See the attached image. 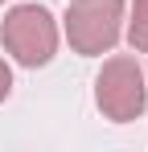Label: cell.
Instances as JSON below:
<instances>
[{
  "mask_svg": "<svg viewBox=\"0 0 148 152\" xmlns=\"http://www.w3.org/2000/svg\"><path fill=\"white\" fill-rule=\"evenodd\" d=\"M58 41H62V29L45 4H12L0 21V45L25 70L49 66L58 53Z\"/></svg>",
  "mask_w": 148,
  "mask_h": 152,
  "instance_id": "obj_1",
  "label": "cell"
},
{
  "mask_svg": "<svg viewBox=\"0 0 148 152\" xmlns=\"http://www.w3.org/2000/svg\"><path fill=\"white\" fill-rule=\"evenodd\" d=\"M123 12L127 0H70L62 17V37L78 58H103L123 37Z\"/></svg>",
  "mask_w": 148,
  "mask_h": 152,
  "instance_id": "obj_2",
  "label": "cell"
},
{
  "mask_svg": "<svg viewBox=\"0 0 148 152\" xmlns=\"http://www.w3.org/2000/svg\"><path fill=\"white\" fill-rule=\"evenodd\" d=\"M95 107L111 124H132L148 107V78L132 53H115L95 74Z\"/></svg>",
  "mask_w": 148,
  "mask_h": 152,
  "instance_id": "obj_3",
  "label": "cell"
},
{
  "mask_svg": "<svg viewBox=\"0 0 148 152\" xmlns=\"http://www.w3.org/2000/svg\"><path fill=\"white\" fill-rule=\"evenodd\" d=\"M123 37L132 53H148V0H127L123 12Z\"/></svg>",
  "mask_w": 148,
  "mask_h": 152,
  "instance_id": "obj_4",
  "label": "cell"
},
{
  "mask_svg": "<svg viewBox=\"0 0 148 152\" xmlns=\"http://www.w3.org/2000/svg\"><path fill=\"white\" fill-rule=\"evenodd\" d=\"M12 95V66H8V58L0 53V103Z\"/></svg>",
  "mask_w": 148,
  "mask_h": 152,
  "instance_id": "obj_5",
  "label": "cell"
},
{
  "mask_svg": "<svg viewBox=\"0 0 148 152\" xmlns=\"http://www.w3.org/2000/svg\"><path fill=\"white\" fill-rule=\"evenodd\" d=\"M144 78H148V70H144Z\"/></svg>",
  "mask_w": 148,
  "mask_h": 152,
  "instance_id": "obj_6",
  "label": "cell"
},
{
  "mask_svg": "<svg viewBox=\"0 0 148 152\" xmlns=\"http://www.w3.org/2000/svg\"><path fill=\"white\" fill-rule=\"evenodd\" d=\"M0 4H4V0H0Z\"/></svg>",
  "mask_w": 148,
  "mask_h": 152,
  "instance_id": "obj_7",
  "label": "cell"
}]
</instances>
